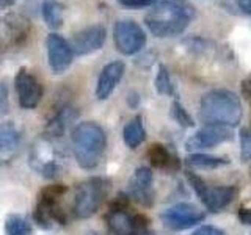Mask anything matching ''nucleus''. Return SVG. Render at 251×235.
Listing matches in <instances>:
<instances>
[{
    "mask_svg": "<svg viewBox=\"0 0 251 235\" xmlns=\"http://www.w3.org/2000/svg\"><path fill=\"white\" fill-rule=\"evenodd\" d=\"M195 18V8L187 0H157L145 16V24L157 38H175L184 33Z\"/></svg>",
    "mask_w": 251,
    "mask_h": 235,
    "instance_id": "1",
    "label": "nucleus"
},
{
    "mask_svg": "<svg viewBox=\"0 0 251 235\" xmlns=\"http://www.w3.org/2000/svg\"><path fill=\"white\" fill-rule=\"evenodd\" d=\"M242 113L240 99L229 90H212L201 97L200 119L206 125L235 127Z\"/></svg>",
    "mask_w": 251,
    "mask_h": 235,
    "instance_id": "2",
    "label": "nucleus"
},
{
    "mask_svg": "<svg viewBox=\"0 0 251 235\" xmlns=\"http://www.w3.org/2000/svg\"><path fill=\"white\" fill-rule=\"evenodd\" d=\"M71 143L78 166L83 169H94L104 157L107 135L98 122L85 121L75 125L71 135Z\"/></svg>",
    "mask_w": 251,
    "mask_h": 235,
    "instance_id": "3",
    "label": "nucleus"
},
{
    "mask_svg": "<svg viewBox=\"0 0 251 235\" xmlns=\"http://www.w3.org/2000/svg\"><path fill=\"white\" fill-rule=\"evenodd\" d=\"M68 188L61 184H55L43 188L38 196V204L33 212L35 223L41 229H52L55 224H66V212L60 206L61 196L66 193Z\"/></svg>",
    "mask_w": 251,
    "mask_h": 235,
    "instance_id": "4",
    "label": "nucleus"
},
{
    "mask_svg": "<svg viewBox=\"0 0 251 235\" xmlns=\"http://www.w3.org/2000/svg\"><path fill=\"white\" fill-rule=\"evenodd\" d=\"M107 180L102 177H91L80 182L75 188L73 210L78 219H86L99 210L107 193Z\"/></svg>",
    "mask_w": 251,
    "mask_h": 235,
    "instance_id": "5",
    "label": "nucleus"
},
{
    "mask_svg": "<svg viewBox=\"0 0 251 235\" xmlns=\"http://www.w3.org/2000/svg\"><path fill=\"white\" fill-rule=\"evenodd\" d=\"M185 176L190 182L193 191L200 196V199L212 213L222 212L232 202L235 196V188L229 185H207L204 180L192 171H185Z\"/></svg>",
    "mask_w": 251,
    "mask_h": 235,
    "instance_id": "6",
    "label": "nucleus"
},
{
    "mask_svg": "<svg viewBox=\"0 0 251 235\" xmlns=\"http://www.w3.org/2000/svg\"><path fill=\"white\" fill-rule=\"evenodd\" d=\"M113 41L118 52L123 55H135L146 44V33L135 21L123 19L113 27Z\"/></svg>",
    "mask_w": 251,
    "mask_h": 235,
    "instance_id": "7",
    "label": "nucleus"
},
{
    "mask_svg": "<svg viewBox=\"0 0 251 235\" xmlns=\"http://www.w3.org/2000/svg\"><path fill=\"white\" fill-rule=\"evenodd\" d=\"M129 196L120 194L110 207L108 213L105 215V221L110 235H140L135 215L129 213Z\"/></svg>",
    "mask_w": 251,
    "mask_h": 235,
    "instance_id": "8",
    "label": "nucleus"
},
{
    "mask_svg": "<svg viewBox=\"0 0 251 235\" xmlns=\"http://www.w3.org/2000/svg\"><path fill=\"white\" fill-rule=\"evenodd\" d=\"M206 213L198 207L192 206V204L180 202L162 212L160 219L165 227H168L171 231H185L195 227L204 221Z\"/></svg>",
    "mask_w": 251,
    "mask_h": 235,
    "instance_id": "9",
    "label": "nucleus"
},
{
    "mask_svg": "<svg viewBox=\"0 0 251 235\" xmlns=\"http://www.w3.org/2000/svg\"><path fill=\"white\" fill-rule=\"evenodd\" d=\"M47 47V61L52 74H63L69 69L74 60V50L71 47V43L58 33H50L46 39Z\"/></svg>",
    "mask_w": 251,
    "mask_h": 235,
    "instance_id": "10",
    "label": "nucleus"
},
{
    "mask_svg": "<svg viewBox=\"0 0 251 235\" xmlns=\"http://www.w3.org/2000/svg\"><path fill=\"white\" fill-rule=\"evenodd\" d=\"M16 91H18L19 105L25 110L36 108L43 99V85L38 82V78L28 72L25 68H21L14 78Z\"/></svg>",
    "mask_w": 251,
    "mask_h": 235,
    "instance_id": "11",
    "label": "nucleus"
},
{
    "mask_svg": "<svg viewBox=\"0 0 251 235\" xmlns=\"http://www.w3.org/2000/svg\"><path fill=\"white\" fill-rule=\"evenodd\" d=\"M234 138L229 127H222V125H204L202 129L192 135L185 141L187 151H201V149L215 147L226 141Z\"/></svg>",
    "mask_w": 251,
    "mask_h": 235,
    "instance_id": "12",
    "label": "nucleus"
},
{
    "mask_svg": "<svg viewBox=\"0 0 251 235\" xmlns=\"http://www.w3.org/2000/svg\"><path fill=\"white\" fill-rule=\"evenodd\" d=\"M152 182V171L146 166L138 168L129 180V196L143 207H151L154 204Z\"/></svg>",
    "mask_w": 251,
    "mask_h": 235,
    "instance_id": "13",
    "label": "nucleus"
},
{
    "mask_svg": "<svg viewBox=\"0 0 251 235\" xmlns=\"http://www.w3.org/2000/svg\"><path fill=\"white\" fill-rule=\"evenodd\" d=\"M107 31L102 25H91L80 30L71 39V47H73L74 55H90L99 50L105 43Z\"/></svg>",
    "mask_w": 251,
    "mask_h": 235,
    "instance_id": "14",
    "label": "nucleus"
},
{
    "mask_svg": "<svg viewBox=\"0 0 251 235\" xmlns=\"http://www.w3.org/2000/svg\"><path fill=\"white\" fill-rule=\"evenodd\" d=\"M124 70H126V66L120 60L112 61L104 66V69H102L99 74L98 85H96V97L99 100H105L110 97V94L115 91L118 83L121 82Z\"/></svg>",
    "mask_w": 251,
    "mask_h": 235,
    "instance_id": "15",
    "label": "nucleus"
},
{
    "mask_svg": "<svg viewBox=\"0 0 251 235\" xmlns=\"http://www.w3.org/2000/svg\"><path fill=\"white\" fill-rule=\"evenodd\" d=\"M2 35L13 44H19L27 38L30 31V21L21 14H8L0 21Z\"/></svg>",
    "mask_w": 251,
    "mask_h": 235,
    "instance_id": "16",
    "label": "nucleus"
},
{
    "mask_svg": "<svg viewBox=\"0 0 251 235\" xmlns=\"http://www.w3.org/2000/svg\"><path fill=\"white\" fill-rule=\"evenodd\" d=\"M77 118V112L73 107H65L52 118V121L47 124L44 130V140L55 141L63 137L65 130L69 127V124Z\"/></svg>",
    "mask_w": 251,
    "mask_h": 235,
    "instance_id": "17",
    "label": "nucleus"
},
{
    "mask_svg": "<svg viewBox=\"0 0 251 235\" xmlns=\"http://www.w3.org/2000/svg\"><path fill=\"white\" fill-rule=\"evenodd\" d=\"M21 146V135L16 125L5 122L0 125V159L11 160Z\"/></svg>",
    "mask_w": 251,
    "mask_h": 235,
    "instance_id": "18",
    "label": "nucleus"
},
{
    "mask_svg": "<svg viewBox=\"0 0 251 235\" xmlns=\"http://www.w3.org/2000/svg\"><path fill=\"white\" fill-rule=\"evenodd\" d=\"M148 159L151 162V164L157 169H163V171H175L179 168V160L173 155L167 146L155 143L149 147L148 151Z\"/></svg>",
    "mask_w": 251,
    "mask_h": 235,
    "instance_id": "19",
    "label": "nucleus"
},
{
    "mask_svg": "<svg viewBox=\"0 0 251 235\" xmlns=\"http://www.w3.org/2000/svg\"><path fill=\"white\" fill-rule=\"evenodd\" d=\"M123 138L124 143L130 149H137L143 141L146 140V130L143 125V118L135 116L124 125L123 130Z\"/></svg>",
    "mask_w": 251,
    "mask_h": 235,
    "instance_id": "20",
    "label": "nucleus"
},
{
    "mask_svg": "<svg viewBox=\"0 0 251 235\" xmlns=\"http://www.w3.org/2000/svg\"><path fill=\"white\" fill-rule=\"evenodd\" d=\"M63 13H65V6L58 0H46L43 3V19L46 25L57 30L63 25Z\"/></svg>",
    "mask_w": 251,
    "mask_h": 235,
    "instance_id": "21",
    "label": "nucleus"
},
{
    "mask_svg": "<svg viewBox=\"0 0 251 235\" xmlns=\"http://www.w3.org/2000/svg\"><path fill=\"white\" fill-rule=\"evenodd\" d=\"M185 162L193 168H202V169L220 168L229 163L227 159H222V157H215V155H206V154H192L187 157Z\"/></svg>",
    "mask_w": 251,
    "mask_h": 235,
    "instance_id": "22",
    "label": "nucleus"
},
{
    "mask_svg": "<svg viewBox=\"0 0 251 235\" xmlns=\"http://www.w3.org/2000/svg\"><path fill=\"white\" fill-rule=\"evenodd\" d=\"M5 232L6 235H30L31 223L22 215H8L5 219Z\"/></svg>",
    "mask_w": 251,
    "mask_h": 235,
    "instance_id": "23",
    "label": "nucleus"
},
{
    "mask_svg": "<svg viewBox=\"0 0 251 235\" xmlns=\"http://www.w3.org/2000/svg\"><path fill=\"white\" fill-rule=\"evenodd\" d=\"M155 90L160 94H167V96H173L175 94V86L171 83L170 72L163 65L159 66V72L155 75Z\"/></svg>",
    "mask_w": 251,
    "mask_h": 235,
    "instance_id": "24",
    "label": "nucleus"
},
{
    "mask_svg": "<svg viewBox=\"0 0 251 235\" xmlns=\"http://www.w3.org/2000/svg\"><path fill=\"white\" fill-rule=\"evenodd\" d=\"M171 116L180 127H193L195 122L192 119V116L187 113V110L179 104L177 100H175L171 104Z\"/></svg>",
    "mask_w": 251,
    "mask_h": 235,
    "instance_id": "25",
    "label": "nucleus"
},
{
    "mask_svg": "<svg viewBox=\"0 0 251 235\" xmlns=\"http://www.w3.org/2000/svg\"><path fill=\"white\" fill-rule=\"evenodd\" d=\"M240 159L243 163L251 160V130H240Z\"/></svg>",
    "mask_w": 251,
    "mask_h": 235,
    "instance_id": "26",
    "label": "nucleus"
},
{
    "mask_svg": "<svg viewBox=\"0 0 251 235\" xmlns=\"http://www.w3.org/2000/svg\"><path fill=\"white\" fill-rule=\"evenodd\" d=\"M123 6L126 8H132V10H138V8H146V6H152L157 0H118Z\"/></svg>",
    "mask_w": 251,
    "mask_h": 235,
    "instance_id": "27",
    "label": "nucleus"
},
{
    "mask_svg": "<svg viewBox=\"0 0 251 235\" xmlns=\"http://www.w3.org/2000/svg\"><path fill=\"white\" fill-rule=\"evenodd\" d=\"M10 110V99H8L6 85L0 82V113H8Z\"/></svg>",
    "mask_w": 251,
    "mask_h": 235,
    "instance_id": "28",
    "label": "nucleus"
},
{
    "mask_svg": "<svg viewBox=\"0 0 251 235\" xmlns=\"http://www.w3.org/2000/svg\"><path fill=\"white\" fill-rule=\"evenodd\" d=\"M192 235H225V232L220 231L215 226H201Z\"/></svg>",
    "mask_w": 251,
    "mask_h": 235,
    "instance_id": "29",
    "label": "nucleus"
},
{
    "mask_svg": "<svg viewBox=\"0 0 251 235\" xmlns=\"http://www.w3.org/2000/svg\"><path fill=\"white\" fill-rule=\"evenodd\" d=\"M239 219L245 226H251V207H242L239 210Z\"/></svg>",
    "mask_w": 251,
    "mask_h": 235,
    "instance_id": "30",
    "label": "nucleus"
},
{
    "mask_svg": "<svg viewBox=\"0 0 251 235\" xmlns=\"http://www.w3.org/2000/svg\"><path fill=\"white\" fill-rule=\"evenodd\" d=\"M242 93H243V96H245V99L251 104V75L242 82Z\"/></svg>",
    "mask_w": 251,
    "mask_h": 235,
    "instance_id": "31",
    "label": "nucleus"
},
{
    "mask_svg": "<svg viewBox=\"0 0 251 235\" xmlns=\"http://www.w3.org/2000/svg\"><path fill=\"white\" fill-rule=\"evenodd\" d=\"M237 5L243 13L251 16V0H239Z\"/></svg>",
    "mask_w": 251,
    "mask_h": 235,
    "instance_id": "32",
    "label": "nucleus"
},
{
    "mask_svg": "<svg viewBox=\"0 0 251 235\" xmlns=\"http://www.w3.org/2000/svg\"><path fill=\"white\" fill-rule=\"evenodd\" d=\"M138 94L137 93H130L129 94V99H127V102H129V105L130 107H137V104H138Z\"/></svg>",
    "mask_w": 251,
    "mask_h": 235,
    "instance_id": "33",
    "label": "nucleus"
},
{
    "mask_svg": "<svg viewBox=\"0 0 251 235\" xmlns=\"http://www.w3.org/2000/svg\"><path fill=\"white\" fill-rule=\"evenodd\" d=\"M14 2H16V0H0V6H2V8L11 6V5H14Z\"/></svg>",
    "mask_w": 251,
    "mask_h": 235,
    "instance_id": "34",
    "label": "nucleus"
},
{
    "mask_svg": "<svg viewBox=\"0 0 251 235\" xmlns=\"http://www.w3.org/2000/svg\"><path fill=\"white\" fill-rule=\"evenodd\" d=\"M86 235H98L96 232H90V234H86Z\"/></svg>",
    "mask_w": 251,
    "mask_h": 235,
    "instance_id": "35",
    "label": "nucleus"
}]
</instances>
